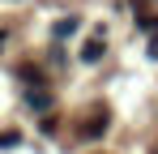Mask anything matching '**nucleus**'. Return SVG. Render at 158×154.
<instances>
[{
  "instance_id": "6e6552de",
  "label": "nucleus",
  "mask_w": 158,
  "mask_h": 154,
  "mask_svg": "<svg viewBox=\"0 0 158 154\" xmlns=\"http://www.w3.org/2000/svg\"><path fill=\"white\" fill-rule=\"evenodd\" d=\"M150 56H158V34H150Z\"/></svg>"
},
{
  "instance_id": "39448f33",
  "label": "nucleus",
  "mask_w": 158,
  "mask_h": 154,
  "mask_svg": "<svg viewBox=\"0 0 158 154\" xmlns=\"http://www.w3.org/2000/svg\"><path fill=\"white\" fill-rule=\"evenodd\" d=\"M77 17H64V22H56V39H69V34H73V30H77Z\"/></svg>"
},
{
  "instance_id": "7ed1b4c3",
  "label": "nucleus",
  "mask_w": 158,
  "mask_h": 154,
  "mask_svg": "<svg viewBox=\"0 0 158 154\" xmlns=\"http://www.w3.org/2000/svg\"><path fill=\"white\" fill-rule=\"evenodd\" d=\"M137 26H141V30H150V34H158V17L150 13V9H141V13H137Z\"/></svg>"
},
{
  "instance_id": "0eeeda50",
  "label": "nucleus",
  "mask_w": 158,
  "mask_h": 154,
  "mask_svg": "<svg viewBox=\"0 0 158 154\" xmlns=\"http://www.w3.org/2000/svg\"><path fill=\"white\" fill-rule=\"evenodd\" d=\"M17 141H22V133H13V128H9V133H0V150H13Z\"/></svg>"
},
{
  "instance_id": "1a4fd4ad",
  "label": "nucleus",
  "mask_w": 158,
  "mask_h": 154,
  "mask_svg": "<svg viewBox=\"0 0 158 154\" xmlns=\"http://www.w3.org/2000/svg\"><path fill=\"white\" fill-rule=\"evenodd\" d=\"M0 51H4V34H0Z\"/></svg>"
},
{
  "instance_id": "423d86ee",
  "label": "nucleus",
  "mask_w": 158,
  "mask_h": 154,
  "mask_svg": "<svg viewBox=\"0 0 158 154\" xmlns=\"http://www.w3.org/2000/svg\"><path fill=\"white\" fill-rule=\"evenodd\" d=\"M52 107V94H30V111H47Z\"/></svg>"
},
{
  "instance_id": "20e7f679",
  "label": "nucleus",
  "mask_w": 158,
  "mask_h": 154,
  "mask_svg": "<svg viewBox=\"0 0 158 154\" xmlns=\"http://www.w3.org/2000/svg\"><path fill=\"white\" fill-rule=\"evenodd\" d=\"M17 77H22V81H34V86H43V73H39L34 64H17Z\"/></svg>"
},
{
  "instance_id": "f03ea898",
  "label": "nucleus",
  "mask_w": 158,
  "mask_h": 154,
  "mask_svg": "<svg viewBox=\"0 0 158 154\" xmlns=\"http://www.w3.org/2000/svg\"><path fill=\"white\" fill-rule=\"evenodd\" d=\"M81 60H85V64L103 60V39H85V43H81Z\"/></svg>"
},
{
  "instance_id": "f257e3e1",
  "label": "nucleus",
  "mask_w": 158,
  "mask_h": 154,
  "mask_svg": "<svg viewBox=\"0 0 158 154\" xmlns=\"http://www.w3.org/2000/svg\"><path fill=\"white\" fill-rule=\"evenodd\" d=\"M107 120H111V111H107V107H94V116L85 120V128H81V137H90V141H94V137H98V133L107 128Z\"/></svg>"
}]
</instances>
